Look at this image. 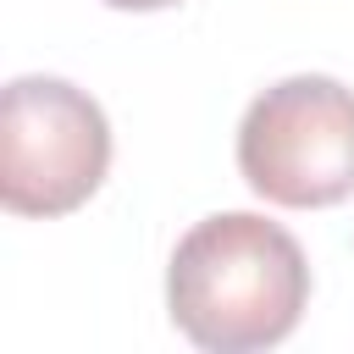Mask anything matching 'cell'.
I'll return each mask as SVG.
<instances>
[{
    "mask_svg": "<svg viewBox=\"0 0 354 354\" xmlns=\"http://www.w3.org/2000/svg\"><path fill=\"white\" fill-rule=\"evenodd\" d=\"M243 183L282 210H326L354 194V88L299 72L249 100L238 122Z\"/></svg>",
    "mask_w": 354,
    "mask_h": 354,
    "instance_id": "7a4b0ae2",
    "label": "cell"
},
{
    "mask_svg": "<svg viewBox=\"0 0 354 354\" xmlns=\"http://www.w3.org/2000/svg\"><path fill=\"white\" fill-rule=\"evenodd\" d=\"M111 11H166V6H183V0H105Z\"/></svg>",
    "mask_w": 354,
    "mask_h": 354,
    "instance_id": "277c9868",
    "label": "cell"
},
{
    "mask_svg": "<svg viewBox=\"0 0 354 354\" xmlns=\"http://www.w3.org/2000/svg\"><path fill=\"white\" fill-rule=\"evenodd\" d=\"M111 171V122L66 77H11L0 94V205L11 216H66Z\"/></svg>",
    "mask_w": 354,
    "mask_h": 354,
    "instance_id": "3957f363",
    "label": "cell"
},
{
    "mask_svg": "<svg viewBox=\"0 0 354 354\" xmlns=\"http://www.w3.org/2000/svg\"><path fill=\"white\" fill-rule=\"evenodd\" d=\"M310 304V260L299 238L254 210L194 221L166 260L171 326L210 354L282 343Z\"/></svg>",
    "mask_w": 354,
    "mask_h": 354,
    "instance_id": "6da1fadb",
    "label": "cell"
}]
</instances>
